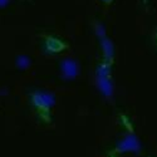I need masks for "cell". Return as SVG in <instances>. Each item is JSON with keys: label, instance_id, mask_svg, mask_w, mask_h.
Instances as JSON below:
<instances>
[{"label": "cell", "instance_id": "1", "mask_svg": "<svg viewBox=\"0 0 157 157\" xmlns=\"http://www.w3.org/2000/svg\"><path fill=\"white\" fill-rule=\"evenodd\" d=\"M44 48L49 53H60L67 49V44L57 36H47L44 40Z\"/></svg>", "mask_w": 157, "mask_h": 157}]
</instances>
